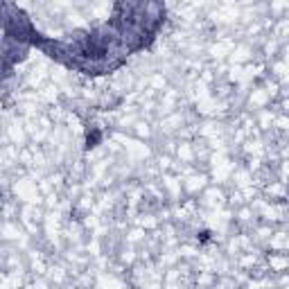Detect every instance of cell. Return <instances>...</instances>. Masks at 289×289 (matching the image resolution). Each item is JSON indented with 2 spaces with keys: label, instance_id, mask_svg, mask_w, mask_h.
Masks as SVG:
<instances>
[{
  "label": "cell",
  "instance_id": "1",
  "mask_svg": "<svg viewBox=\"0 0 289 289\" xmlns=\"http://www.w3.org/2000/svg\"><path fill=\"white\" fill-rule=\"evenodd\" d=\"M269 267H271V271L283 273L285 269H289V258L287 255H280V253H271V258H269Z\"/></svg>",
  "mask_w": 289,
  "mask_h": 289
}]
</instances>
